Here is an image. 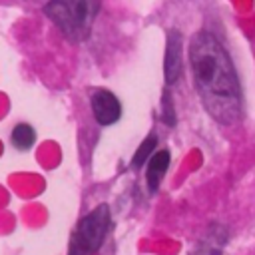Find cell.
Listing matches in <instances>:
<instances>
[{
  "label": "cell",
  "instance_id": "6da1fadb",
  "mask_svg": "<svg viewBox=\"0 0 255 255\" xmlns=\"http://www.w3.org/2000/svg\"><path fill=\"white\" fill-rule=\"evenodd\" d=\"M189 66L203 108L219 124H235L241 116V86L223 44L211 32H197L189 42Z\"/></svg>",
  "mask_w": 255,
  "mask_h": 255
},
{
  "label": "cell",
  "instance_id": "7a4b0ae2",
  "mask_svg": "<svg viewBox=\"0 0 255 255\" xmlns=\"http://www.w3.org/2000/svg\"><path fill=\"white\" fill-rule=\"evenodd\" d=\"M102 0H48L44 14L72 42H82L90 36Z\"/></svg>",
  "mask_w": 255,
  "mask_h": 255
},
{
  "label": "cell",
  "instance_id": "3957f363",
  "mask_svg": "<svg viewBox=\"0 0 255 255\" xmlns=\"http://www.w3.org/2000/svg\"><path fill=\"white\" fill-rule=\"evenodd\" d=\"M112 225V215H110V207L106 203H100L98 207H94L92 211H88L76 225L72 237H70V247H68V255H94Z\"/></svg>",
  "mask_w": 255,
  "mask_h": 255
},
{
  "label": "cell",
  "instance_id": "277c9868",
  "mask_svg": "<svg viewBox=\"0 0 255 255\" xmlns=\"http://www.w3.org/2000/svg\"><path fill=\"white\" fill-rule=\"evenodd\" d=\"M90 110H92L94 120L100 126H112L122 116L120 100L116 98V94H112L110 90H104V88H96L90 94Z\"/></svg>",
  "mask_w": 255,
  "mask_h": 255
},
{
  "label": "cell",
  "instance_id": "5b68a950",
  "mask_svg": "<svg viewBox=\"0 0 255 255\" xmlns=\"http://www.w3.org/2000/svg\"><path fill=\"white\" fill-rule=\"evenodd\" d=\"M181 48H183V38L179 30H169L165 40V58H163V76L167 86L175 84L181 76V68H183Z\"/></svg>",
  "mask_w": 255,
  "mask_h": 255
},
{
  "label": "cell",
  "instance_id": "8992f818",
  "mask_svg": "<svg viewBox=\"0 0 255 255\" xmlns=\"http://www.w3.org/2000/svg\"><path fill=\"white\" fill-rule=\"evenodd\" d=\"M227 229L219 223H213L205 233L203 237L195 243V247L189 251V255H221L225 243H227Z\"/></svg>",
  "mask_w": 255,
  "mask_h": 255
},
{
  "label": "cell",
  "instance_id": "52a82bcc",
  "mask_svg": "<svg viewBox=\"0 0 255 255\" xmlns=\"http://www.w3.org/2000/svg\"><path fill=\"white\" fill-rule=\"evenodd\" d=\"M169 159H171V155H169L167 149H157L149 157L147 169H145V181H147L149 191H155L159 187V183H161V179H163V175L169 167Z\"/></svg>",
  "mask_w": 255,
  "mask_h": 255
},
{
  "label": "cell",
  "instance_id": "ba28073f",
  "mask_svg": "<svg viewBox=\"0 0 255 255\" xmlns=\"http://www.w3.org/2000/svg\"><path fill=\"white\" fill-rule=\"evenodd\" d=\"M10 141H12V145L16 149L28 151L36 143V129L30 124H24V122L22 124H16L12 128V131H10Z\"/></svg>",
  "mask_w": 255,
  "mask_h": 255
},
{
  "label": "cell",
  "instance_id": "9c48e42d",
  "mask_svg": "<svg viewBox=\"0 0 255 255\" xmlns=\"http://www.w3.org/2000/svg\"><path fill=\"white\" fill-rule=\"evenodd\" d=\"M155 143H157V135L155 133H149L137 147V151L133 153V159H131V165L133 167H141L145 161H149V157L155 153Z\"/></svg>",
  "mask_w": 255,
  "mask_h": 255
},
{
  "label": "cell",
  "instance_id": "30bf717a",
  "mask_svg": "<svg viewBox=\"0 0 255 255\" xmlns=\"http://www.w3.org/2000/svg\"><path fill=\"white\" fill-rule=\"evenodd\" d=\"M161 120H163L167 126H173V124H175V116H173V108H171L169 94L163 96V114H161Z\"/></svg>",
  "mask_w": 255,
  "mask_h": 255
}]
</instances>
